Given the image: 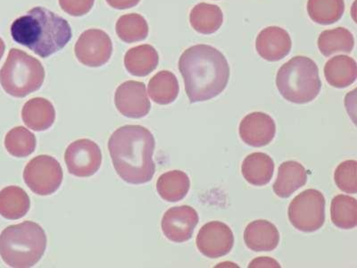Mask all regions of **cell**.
Returning <instances> with one entry per match:
<instances>
[{"label":"cell","mask_w":357,"mask_h":268,"mask_svg":"<svg viewBox=\"0 0 357 268\" xmlns=\"http://www.w3.org/2000/svg\"><path fill=\"white\" fill-rule=\"evenodd\" d=\"M178 66L190 103L212 100L227 87V59L209 45H195L185 50L178 59Z\"/></svg>","instance_id":"cell-1"},{"label":"cell","mask_w":357,"mask_h":268,"mask_svg":"<svg viewBox=\"0 0 357 268\" xmlns=\"http://www.w3.org/2000/svg\"><path fill=\"white\" fill-rule=\"evenodd\" d=\"M107 145L114 168L124 181L138 185L152 180L155 140L151 131L132 124L120 127L112 133Z\"/></svg>","instance_id":"cell-2"},{"label":"cell","mask_w":357,"mask_h":268,"mask_svg":"<svg viewBox=\"0 0 357 268\" xmlns=\"http://www.w3.org/2000/svg\"><path fill=\"white\" fill-rule=\"evenodd\" d=\"M11 36L15 43L47 59L63 50L73 34L65 18L43 6H36L13 22Z\"/></svg>","instance_id":"cell-3"},{"label":"cell","mask_w":357,"mask_h":268,"mask_svg":"<svg viewBox=\"0 0 357 268\" xmlns=\"http://www.w3.org/2000/svg\"><path fill=\"white\" fill-rule=\"evenodd\" d=\"M47 242L46 232L37 223L9 225L0 234V256L8 267H33L43 257Z\"/></svg>","instance_id":"cell-4"},{"label":"cell","mask_w":357,"mask_h":268,"mask_svg":"<svg viewBox=\"0 0 357 268\" xmlns=\"http://www.w3.org/2000/svg\"><path fill=\"white\" fill-rule=\"evenodd\" d=\"M276 86L280 95L291 103L314 100L321 89L317 63L304 56L292 57L277 73Z\"/></svg>","instance_id":"cell-5"},{"label":"cell","mask_w":357,"mask_h":268,"mask_svg":"<svg viewBox=\"0 0 357 268\" xmlns=\"http://www.w3.org/2000/svg\"><path fill=\"white\" fill-rule=\"evenodd\" d=\"M45 75L39 60L24 51L12 49L0 69V84L12 97L24 98L41 88Z\"/></svg>","instance_id":"cell-6"},{"label":"cell","mask_w":357,"mask_h":268,"mask_svg":"<svg viewBox=\"0 0 357 268\" xmlns=\"http://www.w3.org/2000/svg\"><path fill=\"white\" fill-rule=\"evenodd\" d=\"M289 222L298 231L312 232L323 228L325 222V198L317 190L302 191L290 202Z\"/></svg>","instance_id":"cell-7"},{"label":"cell","mask_w":357,"mask_h":268,"mask_svg":"<svg viewBox=\"0 0 357 268\" xmlns=\"http://www.w3.org/2000/svg\"><path fill=\"white\" fill-rule=\"evenodd\" d=\"M24 180L29 189L40 196L55 193L61 186L63 170L61 165L53 156H35L24 168Z\"/></svg>","instance_id":"cell-8"},{"label":"cell","mask_w":357,"mask_h":268,"mask_svg":"<svg viewBox=\"0 0 357 268\" xmlns=\"http://www.w3.org/2000/svg\"><path fill=\"white\" fill-rule=\"evenodd\" d=\"M65 162L70 174L79 178L91 177L101 167L100 148L91 140H75L67 147Z\"/></svg>","instance_id":"cell-9"},{"label":"cell","mask_w":357,"mask_h":268,"mask_svg":"<svg viewBox=\"0 0 357 268\" xmlns=\"http://www.w3.org/2000/svg\"><path fill=\"white\" fill-rule=\"evenodd\" d=\"M75 53L79 63L89 67H100L109 61L113 43L109 35L98 29H89L79 37Z\"/></svg>","instance_id":"cell-10"},{"label":"cell","mask_w":357,"mask_h":268,"mask_svg":"<svg viewBox=\"0 0 357 268\" xmlns=\"http://www.w3.org/2000/svg\"><path fill=\"white\" fill-rule=\"evenodd\" d=\"M196 244L199 251L206 258L225 257L234 248V232L225 223L209 222L200 229Z\"/></svg>","instance_id":"cell-11"},{"label":"cell","mask_w":357,"mask_h":268,"mask_svg":"<svg viewBox=\"0 0 357 268\" xmlns=\"http://www.w3.org/2000/svg\"><path fill=\"white\" fill-rule=\"evenodd\" d=\"M199 221V214L193 207L190 206L171 207L165 213L162 218V234L169 241L175 244H183L192 237L194 230Z\"/></svg>","instance_id":"cell-12"},{"label":"cell","mask_w":357,"mask_h":268,"mask_svg":"<svg viewBox=\"0 0 357 268\" xmlns=\"http://www.w3.org/2000/svg\"><path fill=\"white\" fill-rule=\"evenodd\" d=\"M114 104L123 117L133 119L145 117L151 108L145 84L137 81H127L116 89Z\"/></svg>","instance_id":"cell-13"},{"label":"cell","mask_w":357,"mask_h":268,"mask_svg":"<svg viewBox=\"0 0 357 268\" xmlns=\"http://www.w3.org/2000/svg\"><path fill=\"white\" fill-rule=\"evenodd\" d=\"M238 133L245 144L261 148L273 142L276 134V124L269 114L254 112L241 120Z\"/></svg>","instance_id":"cell-14"},{"label":"cell","mask_w":357,"mask_h":268,"mask_svg":"<svg viewBox=\"0 0 357 268\" xmlns=\"http://www.w3.org/2000/svg\"><path fill=\"white\" fill-rule=\"evenodd\" d=\"M292 40L288 31L278 27H270L260 31L256 40L258 55L269 62H277L289 55Z\"/></svg>","instance_id":"cell-15"},{"label":"cell","mask_w":357,"mask_h":268,"mask_svg":"<svg viewBox=\"0 0 357 268\" xmlns=\"http://www.w3.org/2000/svg\"><path fill=\"white\" fill-rule=\"evenodd\" d=\"M244 241L251 251H272L278 247L280 232L273 223L267 220H256L245 228Z\"/></svg>","instance_id":"cell-16"},{"label":"cell","mask_w":357,"mask_h":268,"mask_svg":"<svg viewBox=\"0 0 357 268\" xmlns=\"http://www.w3.org/2000/svg\"><path fill=\"white\" fill-rule=\"evenodd\" d=\"M22 119L28 128L35 132H43L55 123V107L46 98H31L22 107Z\"/></svg>","instance_id":"cell-17"},{"label":"cell","mask_w":357,"mask_h":268,"mask_svg":"<svg viewBox=\"0 0 357 268\" xmlns=\"http://www.w3.org/2000/svg\"><path fill=\"white\" fill-rule=\"evenodd\" d=\"M307 178V171L301 163L292 161L283 162L279 167L278 177L273 184L274 193L287 199L305 186Z\"/></svg>","instance_id":"cell-18"},{"label":"cell","mask_w":357,"mask_h":268,"mask_svg":"<svg viewBox=\"0 0 357 268\" xmlns=\"http://www.w3.org/2000/svg\"><path fill=\"white\" fill-rule=\"evenodd\" d=\"M274 162L269 155L255 152L244 159L241 173L245 181L254 186H264L273 177Z\"/></svg>","instance_id":"cell-19"},{"label":"cell","mask_w":357,"mask_h":268,"mask_svg":"<svg viewBox=\"0 0 357 268\" xmlns=\"http://www.w3.org/2000/svg\"><path fill=\"white\" fill-rule=\"evenodd\" d=\"M158 51L149 44L132 47L124 57V66L127 71L137 77L149 75L158 67Z\"/></svg>","instance_id":"cell-20"},{"label":"cell","mask_w":357,"mask_h":268,"mask_svg":"<svg viewBox=\"0 0 357 268\" xmlns=\"http://www.w3.org/2000/svg\"><path fill=\"white\" fill-rule=\"evenodd\" d=\"M324 76L328 84L334 88L349 87L357 78L356 60L345 55L333 57L325 64Z\"/></svg>","instance_id":"cell-21"},{"label":"cell","mask_w":357,"mask_h":268,"mask_svg":"<svg viewBox=\"0 0 357 268\" xmlns=\"http://www.w3.org/2000/svg\"><path fill=\"white\" fill-rule=\"evenodd\" d=\"M31 200L21 187L8 186L0 191V215L8 220H18L26 216Z\"/></svg>","instance_id":"cell-22"},{"label":"cell","mask_w":357,"mask_h":268,"mask_svg":"<svg viewBox=\"0 0 357 268\" xmlns=\"http://www.w3.org/2000/svg\"><path fill=\"white\" fill-rule=\"evenodd\" d=\"M190 188L189 175L180 170L167 172L156 181V191L159 196L168 202L183 200L189 193Z\"/></svg>","instance_id":"cell-23"},{"label":"cell","mask_w":357,"mask_h":268,"mask_svg":"<svg viewBox=\"0 0 357 268\" xmlns=\"http://www.w3.org/2000/svg\"><path fill=\"white\" fill-rule=\"evenodd\" d=\"M190 22L191 27L199 34H215L222 25V9L216 5L199 3L190 11Z\"/></svg>","instance_id":"cell-24"},{"label":"cell","mask_w":357,"mask_h":268,"mask_svg":"<svg viewBox=\"0 0 357 268\" xmlns=\"http://www.w3.org/2000/svg\"><path fill=\"white\" fill-rule=\"evenodd\" d=\"M180 86L176 76L170 71H161L153 76L149 82V94L158 105L173 103L178 95Z\"/></svg>","instance_id":"cell-25"},{"label":"cell","mask_w":357,"mask_h":268,"mask_svg":"<svg viewBox=\"0 0 357 268\" xmlns=\"http://www.w3.org/2000/svg\"><path fill=\"white\" fill-rule=\"evenodd\" d=\"M318 47L325 57L335 53H350L355 47V39L349 30L337 27L333 30L324 31L318 38Z\"/></svg>","instance_id":"cell-26"},{"label":"cell","mask_w":357,"mask_h":268,"mask_svg":"<svg viewBox=\"0 0 357 268\" xmlns=\"http://www.w3.org/2000/svg\"><path fill=\"white\" fill-rule=\"evenodd\" d=\"M331 218L333 225L343 230L357 225V201L349 195H337L331 200Z\"/></svg>","instance_id":"cell-27"},{"label":"cell","mask_w":357,"mask_h":268,"mask_svg":"<svg viewBox=\"0 0 357 268\" xmlns=\"http://www.w3.org/2000/svg\"><path fill=\"white\" fill-rule=\"evenodd\" d=\"M307 12L312 21L329 25L340 20L345 12L344 0H308Z\"/></svg>","instance_id":"cell-28"},{"label":"cell","mask_w":357,"mask_h":268,"mask_svg":"<svg viewBox=\"0 0 357 268\" xmlns=\"http://www.w3.org/2000/svg\"><path fill=\"white\" fill-rule=\"evenodd\" d=\"M36 145V137L24 126L15 127L5 137V148L15 158H26L33 154Z\"/></svg>","instance_id":"cell-29"},{"label":"cell","mask_w":357,"mask_h":268,"mask_svg":"<svg viewBox=\"0 0 357 268\" xmlns=\"http://www.w3.org/2000/svg\"><path fill=\"white\" fill-rule=\"evenodd\" d=\"M117 36L126 43L144 40L149 35V24L139 14L123 15L116 25Z\"/></svg>","instance_id":"cell-30"},{"label":"cell","mask_w":357,"mask_h":268,"mask_svg":"<svg viewBox=\"0 0 357 268\" xmlns=\"http://www.w3.org/2000/svg\"><path fill=\"white\" fill-rule=\"evenodd\" d=\"M357 162L356 161H346L335 170L334 180L337 188L346 193L356 194L357 193Z\"/></svg>","instance_id":"cell-31"},{"label":"cell","mask_w":357,"mask_h":268,"mask_svg":"<svg viewBox=\"0 0 357 268\" xmlns=\"http://www.w3.org/2000/svg\"><path fill=\"white\" fill-rule=\"evenodd\" d=\"M95 0H59L63 11L72 17H82L93 8Z\"/></svg>","instance_id":"cell-32"},{"label":"cell","mask_w":357,"mask_h":268,"mask_svg":"<svg viewBox=\"0 0 357 268\" xmlns=\"http://www.w3.org/2000/svg\"><path fill=\"white\" fill-rule=\"evenodd\" d=\"M248 267H280V265L275 260L268 257H261L252 261Z\"/></svg>","instance_id":"cell-33"},{"label":"cell","mask_w":357,"mask_h":268,"mask_svg":"<svg viewBox=\"0 0 357 268\" xmlns=\"http://www.w3.org/2000/svg\"><path fill=\"white\" fill-rule=\"evenodd\" d=\"M111 8L124 10V9L132 8L140 2V0H106Z\"/></svg>","instance_id":"cell-34"},{"label":"cell","mask_w":357,"mask_h":268,"mask_svg":"<svg viewBox=\"0 0 357 268\" xmlns=\"http://www.w3.org/2000/svg\"><path fill=\"white\" fill-rule=\"evenodd\" d=\"M6 50V45L4 41L0 38V60H1L3 55H4Z\"/></svg>","instance_id":"cell-35"}]
</instances>
